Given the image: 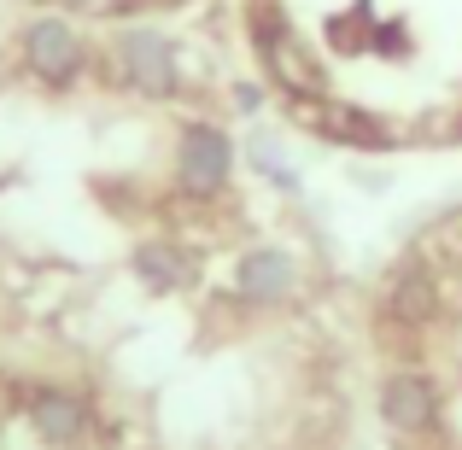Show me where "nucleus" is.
I'll use <instances>...</instances> for the list:
<instances>
[{
	"label": "nucleus",
	"mask_w": 462,
	"mask_h": 450,
	"mask_svg": "<svg viewBox=\"0 0 462 450\" xmlns=\"http://www.w3.org/2000/svg\"><path fill=\"white\" fill-rule=\"evenodd\" d=\"M106 65H112V77L124 82V88L147 94V100H170V94L181 88V53H176V41H170L164 30H152V23L117 30L112 47H106Z\"/></svg>",
	"instance_id": "1"
},
{
	"label": "nucleus",
	"mask_w": 462,
	"mask_h": 450,
	"mask_svg": "<svg viewBox=\"0 0 462 450\" xmlns=\"http://www.w3.org/2000/svg\"><path fill=\"white\" fill-rule=\"evenodd\" d=\"M18 59H23V70H30L35 82L70 88V82L88 70V41H82V30L65 18V12H42V18H30L18 30Z\"/></svg>",
	"instance_id": "2"
},
{
	"label": "nucleus",
	"mask_w": 462,
	"mask_h": 450,
	"mask_svg": "<svg viewBox=\"0 0 462 450\" xmlns=\"http://www.w3.org/2000/svg\"><path fill=\"white\" fill-rule=\"evenodd\" d=\"M228 170H235V147H228L223 129L211 124H188L176 141V176L188 193H217L228 181Z\"/></svg>",
	"instance_id": "3"
},
{
	"label": "nucleus",
	"mask_w": 462,
	"mask_h": 450,
	"mask_svg": "<svg viewBox=\"0 0 462 450\" xmlns=\"http://www.w3.org/2000/svg\"><path fill=\"white\" fill-rule=\"evenodd\" d=\"M381 416L398 433H433L439 427V392H433L428 374H393L381 386Z\"/></svg>",
	"instance_id": "4"
},
{
	"label": "nucleus",
	"mask_w": 462,
	"mask_h": 450,
	"mask_svg": "<svg viewBox=\"0 0 462 450\" xmlns=\"http://www.w3.org/2000/svg\"><path fill=\"white\" fill-rule=\"evenodd\" d=\"M293 281H299V263H293V252H282V246L246 252V258H240V270H235V293L246 298V304L287 298V293H293Z\"/></svg>",
	"instance_id": "5"
},
{
	"label": "nucleus",
	"mask_w": 462,
	"mask_h": 450,
	"mask_svg": "<svg viewBox=\"0 0 462 450\" xmlns=\"http://www.w3.org/2000/svg\"><path fill=\"white\" fill-rule=\"evenodd\" d=\"M30 421L47 445H77L82 433H88V404H82L77 392L47 386V392H30Z\"/></svg>",
	"instance_id": "6"
},
{
	"label": "nucleus",
	"mask_w": 462,
	"mask_h": 450,
	"mask_svg": "<svg viewBox=\"0 0 462 450\" xmlns=\"http://www.w3.org/2000/svg\"><path fill=\"white\" fill-rule=\"evenodd\" d=\"M246 152H252V164H258V176H270L275 188H299V164H293V152H287V141L275 135V129H252Z\"/></svg>",
	"instance_id": "7"
},
{
	"label": "nucleus",
	"mask_w": 462,
	"mask_h": 450,
	"mask_svg": "<svg viewBox=\"0 0 462 450\" xmlns=\"http://www.w3.org/2000/svg\"><path fill=\"white\" fill-rule=\"evenodd\" d=\"M135 263H141V275H147L152 287H181V281H188V263H181L170 246H141Z\"/></svg>",
	"instance_id": "8"
},
{
	"label": "nucleus",
	"mask_w": 462,
	"mask_h": 450,
	"mask_svg": "<svg viewBox=\"0 0 462 450\" xmlns=\"http://www.w3.org/2000/svg\"><path fill=\"white\" fill-rule=\"evenodd\" d=\"M65 12H77V18H124V12H135L141 0H59Z\"/></svg>",
	"instance_id": "9"
}]
</instances>
